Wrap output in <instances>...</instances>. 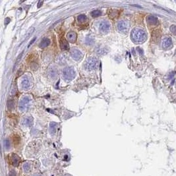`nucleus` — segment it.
I'll return each mask as SVG.
<instances>
[{
    "label": "nucleus",
    "instance_id": "nucleus-27",
    "mask_svg": "<svg viewBox=\"0 0 176 176\" xmlns=\"http://www.w3.org/2000/svg\"><path fill=\"white\" fill-rule=\"evenodd\" d=\"M9 176H17V174H16V172L14 170H11V171L9 172Z\"/></svg>",
    "mask_w": 176,
    "mask_h": 176
},
{
    "label": "nucleus",
    "instance_id": "nucleus-19",
    "mask_svg": "<svg viewBox=\"0 0 176 176\" xmlns=\"http://www.w3.org/2000/svg\"><path fill=\"white\" fill-rule=\"evenodd\" d=\"M102 15L101 11L100 10H94L93 11L91 12V15L93 16V17H98L99 16Z\"/></svg>",
    "mask_w": 176,
    "mask_h": 176
},
{
    "label": "nucleus",
    "instance_id": "nucleus-10",
    "mask_svg": "<svg viewBox=\"0 0 176 176\" xmlns=\"http://www.w3.org/2000/svg\"><path fill=\"white\" fill-rule=\"evenodd\" d=\"M30 86H31V83H30L29 79L27 78H23L22 82H21V86H22L23 89H24L25 91H28L30 87Z\"/></svg>",
    "mask_w": 176,
    "mask_h": 176
},
{
    "label": "nucleus",
    "instance_id": "nucleus-21",
    "mask_svg": "<svg viewBox=\"0 0 176 176\" xmlns=\"http://www.w3.org/2000/svg\"><path fill=\"white\" fill-rule=\"evenodd\" d=\"M93 42H94V40L92 37H86V44H88V45H91V44H93Z\"/></svg>",
    "mask_w": 176,
    "mask_h": 176
},
{
    "label": "nucleus",
    "instance_id": "nucleus-7",
    "mask_svg": "<svg viewBox=\"0 0 176 176\" xmlns=\"http://www.w3.org/2000/svg\"><path fill=\"white\" fill-rule=\"evenodd\" d=\"M100 30L102 32H107L110 30V25L108 21H102L99 25Z\"/></svg>",
    "mask_w": 176,
    "mask_h": 176
},
{
    "label": "nucleus",
    "instance_id": "nucleus-15",
    "mask_svg": "<svg viewBox=\"0 0 176 176\" xmlns=\"http://www.w3.org/2000/svg\"><path fill=\"white\" fill-rule=\"evenodd\" d=\"M50 44V40L49 38H44L42 39V40L40 42V44H39V46L41 48H44L48 47V46Z\"/></svg>",
    "mask_w": 176,
    "mask_h": 176
},
{
    "label": "nucleus",
    "instance_id": "nucleus-20",
    "mask_svg": "<svg viewBox=\"0 0 176 176\" xmlns=\"http://www.w3.org/2000/svg\"><path fill=\"white\" fill-rule=\"evenodd\" d=\"M23 169L25 172H28L30 169V166L28 163H25L23 165Z\"/></svg>",
    "mask_w": 176,
    "mask_h": 176
},
{
    "label": "nucleus",
    "instance_id": "nucleus-26",
    "mask_svg": "<svg viewBox=\"0 0 176 176\" xmlns=\"http://www.w3.org/2000/svg\"><path fill=\"white\" fill-rule=\"evenodd\" d=\"M170 30L172 32L173 34H175V32H176V29H175V25H172V26L170 27Z\"/></svg>",
    "mask_w": 176,
    "mask_h": 176
},
{
    "label": "nucleus",
    "instance_id": "nucleus-16",
    "mask_svg": "<svg viewBox=\"0 0 176 176\" xmlns=\"http://www.w3.org/2000/svg\"><path fill=\"white\" fill-rule=\"evenodd\" d=\"M57 127L58 125L55 122H51L50 124V131L51 134L54 135L56 133L57 131Z\"/></svg>",
    "mask_w": 176,
    "mask_h": 176
},
{
    "label": "nucleus",
    "instance_id": "nucleus-23",
    "mask_svg": "<svg viewBox=\"0 0 176 176\" xmlns=\"http://www.w3.org/2000/svg\"><path fill=\"white\" fill-rule=\"evenodd\" d=\"M5 146L7 150H9L11 147V143L9 139H6L5 141Z\"/></svg>",
    "mask_w": 176,
    "mask_h": 176
},
{
    "label": "nucleus",
    "instance_id": "nucleus-12",
    "mask_svg": "<svg viewBox=\"0 0 176 176\" xmlns=\"http://www.w3.org/2000/svg\"><path fill=\"white\" fill-rule=\"evenodd\" d=\"M147 21L148 24H150V25H157V24H158V19H157L155 17H154V16H152V15L147 16Z\"/></svg>",
    "mask_w": 176,
    "mask_h": 176
},
{
    "label": "nucleus",
    "instance_id": "nucleus-8",
    "mask_svg": "<svg viewBox=\"0 0 176 176\" xmlns=\"http://www.w3.org/2000/svg\"><path fill=\"white\" fill-rule=\"evenodd\" d=\"M10 161L13 166H18L19 164H20V162H21V158H20L19 156H17L15 154H12L11 156Z\"/></svg>",
    "mask_w": 176,
    "mask_h": 176
},
{
    "label": "nucleus",
    "instance_id": "nucleus-13",
    "mask_svg": "<svg viewBox=\"0 0 176 176\" xmlns=\"http://www.w3.org/2000/svg\"><path fill=\"white\" fill-rule=\"evenodd\" d=\"M67 37L70 42L74 43L77 40V34L74 32H69L67 35Z\"/></svg>",
    "mask_w": 176,
    "mask_h": 176
},
{
    "label": "nucleus",
    "instance_id": "nucleus-18",
    "mask_svg": "<svg viewBox=\"0 0 176 176\" xmlns=\"http://www.w3.org/2000/svg\"><path fill=\"white\" fill-rule=\"evenodd\" d=\"M77 20H78V22H80V23H83V22H84V21H86L87 20V17H86V16L85 15L82 14L78 16Z\"/></svg>",
    "mask_w": 176,
    "mask_h": 176
},
{
    "label": "nucleus",
    "instance_id": "nucleus-22",
    "mask_svg": "<svg viewBox=\"0 0 176 176\" xmlns=\"http://www.w3.org/2000/svg\"><path fill=\"white\" fill-rule=\"evenodd\" d=\"M107 52V50L106 48H99L98 50V54H104Z\"/></svg>",
    "mask_w": 176,
    "mask_h": 176
},
{
    "label": "nucleus",
    "instance_id": "nucleus-6",
    "mask_svg": "<svg viewBox=\"0 0 176 176\" xmlns=\"http://www.w3.org/2000/svg\"><path fill=\"white\" fill-rule=\"evenodd\" d=\"M71 55L72 58H73L76 61H78L80 60L81 58H82V54L79 50L73 48H72L71 50Z\"/></svg>",
    "mask_w": 176,
    "mask_h": 176
},
{
    "label": "nucleus",
    "instance_id": "nucleus-9",
    "mask_svg": "<svg viewBox=\"0 0 176 176\" xmlns=\"http://www.w3.org/2000/svg\"><path fill=\"white\" fill-rule=\"evenodd\" d=\"M48 75L52 78H56L58 77V71L56 67H51L48 69Z\"/></svg>",
    "mask_w": 176,
    "mask_h": 176
},
{
    "label": "nucleus",
    "instance_id": "nucleus-14",
    "mask_svg": "<svg viewBox=\"0 0 176 176\" xmlns=\"http://www.w3.org/2000/svg\"><path fill=\"white\" fill-rule=\"evenodd\" d=\"M32 123H33V119L32 117H26L23 121V125H25V127H30L32 125Z\"/></svg>",
    "mask_w": 176,
    "mask_h": 176
},
{
    "label": "nucleus",
    "instance_id": "nucleus-5",
    "mask_svg": "<svg viewBox=\"0 0 176 176\" xmlns=\"http://www.w3.org/2000/svg\"><path fill=\"white\" fill-rule=\"evenodd\" d=\"M117 28H118L119 30L121 32L127 33L129 29V21H125V20L119 21L117 24Z\"/></svg>",
    "mask_w": 176,
    "mask_h": 176
},
{
    "label": "nucleus",
    "instance_id": "nucleus-24",
    "mask_svg": "<svg viewBox=\"0 0 176 176\" xmlns=\"http://www.w3.org/2000/svg\"><path fill=\"white\" fill-rule=\"evenodd\" d=\"M22 56H23V53H21V54H20L19 56L17 57V60H16V62H15V67L18 64H19V63L20 62V61H21V58H22Z\"/></svg>",
    "mask_w": 176,
    "mask_h": 176
},
{
    "label": "nucleus",
    "instance_id": "nucleus-30",
    "mask_svg": "<svg viewBox=\"0 0 176 176\" xmlns=\"http://www.w3.org/2000/svg\"><path fill=\"white\" fill-rule=\"evenodd\" d=\"M36 176H40V175H36Z\"/></svg>",
    "mask_w": 176,
    "mask_h": 176
},
{
    "label": "nucleus",
    "instance_id": "nucleus-1",
    "mask_svg": "<svg viewBox=\"0 0 176 176\" xmlns=\"http://www.w3.org/2000/svg\"><path fill=\"white\" fill-rule=\"evenodd\" d=\"M131 39L136 44H142L146 41L147 35L143 30L140 28H135L132 30L131 34Z\"/></svg>",
    "mask_w": 176,
    "mask_h": 176
},
{
    "label": "nucleus",
    "instance_id": "nucleus-2",
    "mask_svg": "<svg viewBox=\"0 0 176 176\" xmlns=\"http://www.w3.org/2000/svg\"><path fill=\"white\" fill-rule=\"evenodd\" d=\"M75 75H76V73L73 67H68L63 69V76L65 80H73L75 77Z\"/></svg>",
    "mask_w": 176,
    "mask_h": 176
},
{
    "label": "nucleus",
    "instance_id": "nucleus-11",
    "mask_svg": "<svg viewBox=\"0 0 176 176\" xmlns=\"http://www.w3.org/2000/svg\"><path fill=\"white\" fill-rule=\"evenodd\" d=\"M172 44V40L171 39L169 38V37H165L163 40H162V47L164 48H169L170 46Z\"/></svg>",
    "mask_w": 176,
    "mask_h": 176
},
{
    "label": "nucleus",
    "instance_id": "nucleus-3",
    "mask_svg": "<svg viewBox=\"0 0 176 176\" xmlns=\"http://www.w3.org/2000/svg\"><path fill=\"white\" fill-rule=\"evenodd\" d=\"M98 64V60L95 58H89V59L85 61L84 64V67L85 69L88 71H92L96 69Z\"/></svg>",
    "mask_w": 176,
    "mask_h": 176
},
{
    "label": "nucleus",
    "instance_id": "nucleus-25",
    "mask_svg": "<svg viewBox=\"0 0 176 176\" xmlns=\"http://www.w3.org/2000/svg\"><path fill=\"white\" fill-rule=\"evenodd\" d=\"M8 107H9V108L10 110H11V109L14 107V102H13V100H9V101L8 102Z\"/></svg>",
    "mask_w": 176,
    "mask_h": 176
},
{
    "label": "nucleus",
    "instance_id": "nucleus-28",
    "mask_svg": "<svg viewBox=\"0 0 176 176\" xmlns=\"http://www.w3.org/2000/svg\"><path fill=\"white\" fill-rule=\"evenodd\" d=\"M11 21V19H9V18H6L5 20V25H8L9 24V23Z\"/></svg>",
    "mask_w": 176,
    "mask_h": 176
},
{
    "label": "nucleus",
    "instance_id": "nucleus-17",
    "mask_svg": "<svg viewBox=\"0 0 176 176\" xmlns=\"http://www.w3.org/2000/svg\"><path fill=\"white\" fill-rule=\"evenodd\" d=\"M60 47L62 50H68L69 48L68 42H67L66 40L65 39H61L60 40Z\"/></svg>",
    "mask_w": 176,
    "mask_h": 176
},
{
    "label": "nucleus",
    "instance_id": "nucleus-4",
    "mask_svg": "<svg viewBox=\"0 0 176 176\" xmlns=\"http://www.w3.org/2000/svg\"><path fill=\"white\" fill-rule=\"evenodd\" d=\"M31 100L28 96H25L21 100L19 104V108L21 112H26L30 106Z\"/></svg>",
    "mask_w": 176,
    "mask_h": 176
},
{
    "label": "nucleus",
    "instance_id": "nucleus-29",
    "mask_svg": "<svg viewBox=\"0 0 176 176\" xmlns=\"http://www.w3.org/2000/svg\"><path fill=\"white\" fill-rule=\"evenodd\" d=\"M35 40H36V38H34V39H33V40H32L31 42H30V44H29V45H28V47H30V46L31 45V44H32V43H33V42H34V41H35Z\"/></svg>",
    "mask_w": 176,
    "mask_h": 176
}]
</instances>
